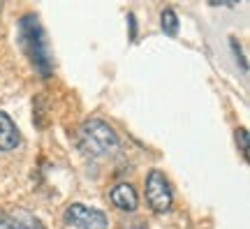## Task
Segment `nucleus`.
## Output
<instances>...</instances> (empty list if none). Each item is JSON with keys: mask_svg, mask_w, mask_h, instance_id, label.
Returning a JSON list of instances; mask_svg holds the SVG:
<instances>
[{"mask_svg": "<svg viewBox=\"0 0 250 229\" xmlns=\"http://www.w3.org/2000/svg\"><path fill=\"white\" fill-rule=\"evenodd\" d=\"M62 222L74 229H109L107 215L100 208H90L86 204H70L62 213Z\"/></svg>", "mask_w": 250, "mask_h": 229, "instance_id": "obj_4", "label": "nucleus"}, {"mask_svg": "<svg viewBox=\"0 0 250 229\" xmlns=\"http://www.w3.org/2000/svg\"><path fill=\"white\" fill-rule=\"evenodd\" d=\"M19 144H21V132H19L17 123L5 111H0V153L17 150Z\"/></svg>", "mask_w": 250, "mask_h": 229, "instance_id": "obj_7", "label": "nucleus"}, {"mask_svg": "<svg viewBox=\"0 0 250 229\" xmlns=\"http://www.w3.org/2000/svg\"><path fill=\"white\" fill-rule=\"evenodd\" d=\"M144 194L146 202L151 206L153 213H169L174 206V192H171L169 178L162 174L160 169H151L146 176V185H144Z\"/></svg>", "mask_w": 250, "mask_h": 229, "instance_id": "obj_3", "label": "nucleus"}, {"mask_svg": "<svg viewBox=\"0 0 250 229\" xmlns=\"http://www.w3.org/2000/svg\"><path fill=\"white\" fill-rule=\"evenodd\" d=\"M160 26L165 30V35H169V37L179 35V17H176V12L171 7H165L160 12Z\"/></svg>", "mask_w": 250, "mask_h": 229, "instance_id": "obj_8", "label": "nucleus"}, {"mask_svg": "<svg viewBox=\"0 0 250 229\" xmlns=\"http://www.w3.org/2000/svg\"><path fill=\"white\" fill-rule=\"evenodd\" d=\"M0 229H46V227L35 213L26 211V208H7V211H0Z\"/></svg>", "mask_w": 250, "mask_h": 229, "instance_id": "obj_5", "label": "nucleus"}, {"mask_svg": "<svg viewBox=\"0 0 250 229\" xmlns=\"http://www.w3.org/2000/svg\"><path fill=\"white\" fill-rule=\"evenodd\" d=\"M77 144L90 158H107L121 148V139H118L116 130L102 118L83 121L77 130Z\"/></svg>", "mask_w": 250, "mask_h": 229, "instance_id": "obj_2", "label": "nucleus"}, {"mask_svg": "<svg viewBox=\"0 0 250 229\" xmlns=\"http://www.w3.org/2000/svg\"><path fill=\"white\" fill-rule=\"evenodd\" d=\"M118 229H148V227H146L144 220H125V222H121Z\"/></svg>", "mask_w": 250, "mask_h": 229, "instance_id": "obj_10", "label": "nucleus"}, {"mask_svg": "<svg viewBox=\"0 0 250 229\" xmlns=\"http://www.w3.org/2000/svg\"><path fill=\"white\" fill-rule=\"evenodd\" d=\"M236 139H239V146H241L243 158H248V130H246V127H239V132H236Z\"/></svg>", "mask_w": 250, "mask_h": 229, "instance_id": "obj_9", "label": "nucleus"}, {"mask_svg": "<svg viewBox=\"0 0 250 229\" xmlns=\"http://www.w3.org/2000/svg\"><path fill=\"white\" fill-rule=\"evenodd\" d=\"M109 199L121 213H134L139 208V194L132 183H116L109 192Z\"/></svg>", "mask_w": 250, "mask_h": 229, "instance_id": "obj_6", "label": "nucleus"}, {"mask_svg": "<svg viewBox=\"0 0 250 229\" xmlns=\"http://www.w3.org/2000/svg\"><path fill=\"white\" fill-rule=\"evenodd\" d=\"M19 44L42 79H49L54 74V56L49 37L37 14H23L19 19Z\"/></svg>", "mask_w": 250, "mask_h": 229, "instance_id": "obj_1", "label": "nucleus"}]
</instances>
